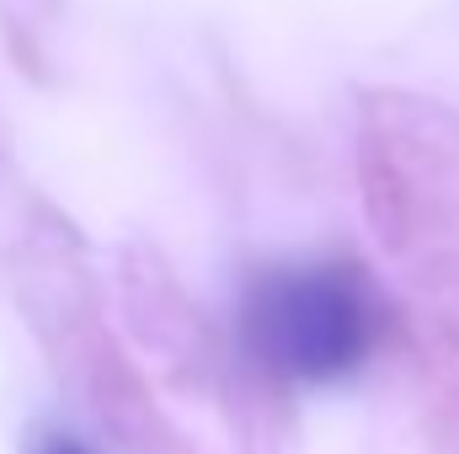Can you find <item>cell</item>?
<instances>
[{
    "label": "cell",
    "mask_w": 459,
    "mask_h": 454,
    "mask_svg": "<svg viewBox=\"0 0 459 454\" xmlns=\"http://www.w3.org/2000/svg\"><path fill=\"white\" fill-rule=\"evenodd\" d=\"M38 454H86V450H81V444H70V439H48Z\"/></svg>",
    "instance_id": "7a4b0ae2"
},
{
    "label": "cell",
    "mask_w": 459,
    "mask_h": 454,
    "mask_svg": "<svg viewBox=\"0 0 459 454\" xmlns=\"http://www.w3.org/2000/svg\"><path fill=\"white\" fill-rule=\"evenodd\" d=\"M246 347L294 385L347 380L379 342V300L352 267H283L246 294Z\"/></svg>",
    "instance_id": "6da1fadb"
}]
</instances>
